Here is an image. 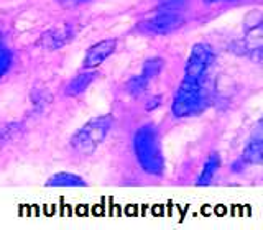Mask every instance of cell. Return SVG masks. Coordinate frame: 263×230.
Returning a JSON list of instances; mask_svg holds the SVG:
<instances>
[{"label": "cell", "mask_w": 263, "mask_h": 230, "mask_svg": "<svg viewBox=\"0 0 263 230\" xmlns=\"http://www.w3.org/2000/svg\"><path fill=\"white\" fill-rule=\"evenodd\" d=\"M48 187H86V181L72 172H56L46 181Z\"/></svg>", "instance_id": "obj_9"}, {"label": "cell", "mask_w": 263, "mask_h": 230, "mask_svg": "<svg viewBox=\"0 0 263 230\" xmlns=\"http://www.w3.org/2000/svg\"><path fill=\"white\" fill-rule=\"evenodd\" d=\"M214 60H216V56H214L212 48L208 43H196L191 48V53H189L184 76L205 81L211 66L214 64Z\"/></svg>", "instance_id": "obj_5"}, {"label": "cell", "mask_w": 263, "mask_h": 230, "mask_svg": "<svg viewBox=\"0 0 263 230\" xmlns=\"http://www.w3.org/2000/svg\"><path fill=\"white\" fill-rule=\"evenodd\" d=\"M161 105V97L158 95V97H152L150 101L146 102V105H145V109L146 110H155L156 107H160Z\"/></svg>", "instance_id": "obj_15"}, {"label": "cell", "mask_w": 263, "mask_h": 230, "mask_svg": "<svg viewBox=\"0 0 263 230\" xmlns=\"http://www.w3.org/2000/svg\"><path fill=\"white\" fill-rule=\"evenodd\" d=\"M205 81L184 76L175 94L171 104V112L175 117H191L202 112L208 105L205 101Z\"/></svg>", "instance_id": "obj_3"}, {"label": "cell", "mask_w": 263, "mask_h": 230, "mask_svg": "<svg viewBox=\"0 0 263 230\" xmlns=\"http://www.w3.org/2000/svg\"><path fill=\"white\" fill-rule=\"evenodd\" d=\"M87 2H92V0H58V4H60L63 8H76L79 5H84Z\"/></svg>", "instance_id": "obj_14"}, {"label": "cell", "mask_w": 263, "mask_h": 230, "mask_svg": "<svg viewBox=\"0 0 263 230\" xmlns=\"http://www.w3.org/2000/svg\"><path fill=\"white\" fill-rule=\"evenodd\" d=\"M148 82H150V79L145 78L143 74H138V76H134L132 79L127 81V84H125V89H127V92L130 95H134V97H138V95H142L146 92V89H148Z\"/></svg>", "instance_id": "obj_12"}, {"label": "cell", "mask_w": 263, "mask_h": 230, "mask_svg": "<svg viewBox=\"0 0 263 230\" xmlns=\"http://www.w3.org/2000/svg\"><path fill=\"white\" fill-rule=\"evenodd\" d=\"M184 25V16L175 10H161L152 15L150 18H145L137 25V30L143 35L163 36L176 31Z\"/></svg>", "instance_id": "obj_4"}, {"label": "cell", "mask_w": 263, "mask_h": 230, "mask_svg": "<svg viewBox=\"0 0 263 230\" xmlns=\"http://www.w3.org/2000/svg\"><path fill=\"white\" fill-rule=\"evenodd\" d=\"M115 49H117V40L115 38H107L99 41V43L92 45L86 51L82 66L86 69H94L99 64H102L107 57H110L115 53Z\"/></svg>", "instance_id": "obj_7"}, {"label": "cell", "mask_w": 263, "mask_h": 230, "mask_svg": "<svg viewBox=\"0 0 263 230\" xmlns=\"http://www.w3.org/2000/svg\"><path fill=\"white\" fill-rule=\"evenodd\" d=\"M261 156H263V145H261V138H252L249 143H247L245 150L242 151L238 164H261Z\"/></svg>", "instance_id": "obj_10"}, {"label": "cell", "mask_w": 263, "mask_h": 230, "mask_svg": "<svg viewBox=\"0 0 263 230\" xmlns=\"http://www.w3.org/2000/svg\"><path fill=\"white\" fill-rule=\"evenodd\" d=\"M205 2H226V0H205Z\"/></svg>", "instance_id": "obj_16"}, {"label": "cell", "mask_w": 263, "mask_h": 230, "mask_svg": "<svg viewBox=\"0 0 263 230\" xmlns=\"http://www.w3.org/2000/svg\"><path fill=\"white\" fill-rule=\"evenodd\" d=\"M220 168V156L217 153H212L208 160H205L202 171L199 178H197V186H209L212 183L214 176Z\"/></svg>", "instance_id": "obj_11"}, {"label": "cell", "mask_w": 263, "mask_h": 230, "mask_svg": "<svg viewBox=\"0 0 263 230\" xmlns=\"http://www.w3.org/2000/svg\"><path fill=\"white\" fill-rule=\"evenodd\" d=\"M163 66H164V61L161 60V57H150V60H146L143 63L142 74L148 79H153L163 71Z\"/></svg>", "instance_id": "obj_13"}, {"label": "cell", "mask_w": 263, "mask_h": 230, "mask_svg": "<svg viewBox=\"0 0 263 230\" xmlns=\"http://www.w3.org/2000/svg\"><path fill=\"white\" fill-rule=\"evenodd\" d=\"M114 125L112 115H97L79 127L71 137V148L81 155H92L109 137Z\"/></svg>", "instance_id": "obj_2"}, {"label": "cell", "mask_w": 263, "mask_h": 230, "mask_svg": "<svg viewBox=\"0 0 263 230\" xmlns=\"http://www.w3.org/2000/svg\"><path fill=\"white\" fill-rule=\"evenodd\" d=\"M97 78V72L96 71H87V72H81L78 76H74L69 82L68 86L64 89V94L69 95V97H78L81 94H84L87 87L92 84Z\"/></svg>", "instance_id": "obj_8"}, {"label": "cell", "mask_w": 263, "mask_h": 230, "mask_svg": "<svg viewBox=\"0 0 263 230\" xmlns=\"http://www.w3.org/2000/svg\"><path fill=\"white\" fill-rule=\"evenodd\" d=\"M135 156L146 172L160 176L164 169V158L161 151L160 133L153 125L140 127L134 135Z\"/></svg>", "instance_id": "obj_1"}, {"label": "cell", "mask_w": 263, "mask_h": 230, "mask_svg": "<svg viewBox=\"0 0 263 230\" xmlns=\"http://www.w3.org/2000/svg\"><path fill=\"white\" fill-rule=\"evenodd\" d=\"M166 4H175V2H178V0H164Z\"/></svg>", "instance_id": "obj_17"}, {"label": "cell", "mask_w": 263, "mask_h": 230, "mask_svg": "<svg viewBox=\"0 0 263 230\" xmlns=\"http://www.w3.org/2000/svg\"><path fill=\"white\" fill-rule=\"evenodd\" d=\"M74 36V30L69 23H63L58 25V27L45 31L41 38L38 40V46L48 49V51H54V49H60L64 45H68Z\"/></svg>", "instance_id": "obj_6"}]
</instances>
